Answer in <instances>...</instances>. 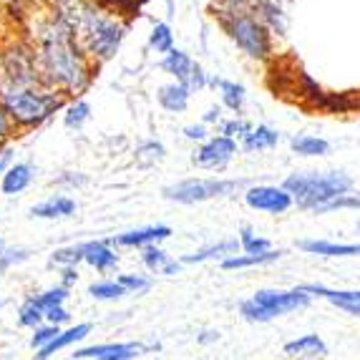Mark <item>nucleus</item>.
<instances>
[{"label":"nucleus","mask_w":360,"mask_h":360,"mask_svg":"<svg viewBox=\"0 0 360 360\" xmlns=\"http://www.w3.org/2000/svg\"><path fill=\"white\" fill-rule=\"evenodd\" d=\"M30 49L36 53L43 84L51 91L66 96V94H81L91 84V58L56 15L36 25Z\"/></svg>","instance_id":"nucleus-1"},{"label":"nucleus","mask_w":360,"mask_h":360,"mask_svg":"<svg viewBox=\"0 0 360 360\" xmlns=\"http://www.w3.org/2000/svg\"><path fill=\"white\" fill-rule=\"evenodd\" d=\"M53 15L91 60H108L119 51L127 25L94 0H56Z\"/></svg>","instance_id":"nucleus-2"},{"label":"nucleus","mask_w":360,"mask_h":360,"mask_svg":"<svg viewBox=\"0 0 360 360\" xmlns=\"http://www.w3.org/2000/svg\"><path fill=\"white\" fill-rule=\"evenodd\" d=\"M285 189L290 192L292 202L302 212L318 214L325 205L333 199L353 194V179L342 172H302V174H290L285 179Z\"/></svg>","instance_id":"nucleus-3"},{"label":"nucleus","mask_w":360,"mask_h":360,"mask_svg":"<svg viewBox=\"0 0 360 360\" xmlns=\"http://www.w3.org/2000/svg\"><path fill=\"white\" fill-rule=\"evenodd\" d=\"M63 106V96L51 91L49 86H33V89H0V108L13 121V127L33 129Z\"/></svg>","instance_id":"nucleus-4"},{"label":"nucleus","mask_w":360,"mask_h":360,"mask_svg":"<svg viewBox=\"0 0 360 360\" xmlns=\"http://www.w3.org/2000/svg\"><path fill=\"white\" fill-rule=\"evenodd\" d=\"M312 302V297L302 288L292 290H275V288H264L250 297V300L240 302L242 318L250 320V323H270L275 318H283L288 312L305 310Z\"/></svg>","instance_id":"nucleus-5"},{"label":"nucleus","mask_w":360,"mask_h":360,"mask_svg":"<svg viewBox=\"0 0 360 360\" xmlns=\"http://www.w3.org/2000/svg\"><path fill=\"white\" fill-rule=\"evenodd\" d=\"M219 23L224 25V30L229 33L237 46L245 51L250 58H257L264 60L270 56V28L252 15L250 11H242V13H227V15H217Z\"/></svg>","instance_id":"nucleus-6"},{"label":"nucleus","mask_w":360,"mask_h":360,"mask_svg":"<svg viewBox=\"0 0 360 360\" xmlns=\"http://www.w3.org/2000/svg\"><path fill=\"white\" fill-rule=\"evenodd\" d=\"M240 186H245L242 179H184L179 184L167 186L164 197L176 205H199L217 197H229Z\"/></svg>","instance_id":"nucleus-7"},{"label":"nucleus","mask_w":360,"mask_h":360,"mask_svg":"<svg viewBox=\"0 0 360 360\" xmlns=\"http://www.w3.org/2000/svg\"><path fill=\"white\" fill-rule=\"evenodd\" d=\"M245 205L250 207V210L264 212V214H285L288 210H292L295 202L285 186L255 184V186H247Z\"/></svg>","instance_id":"nucleus-8"},{"label":"nucleus","mask_w":360,"mask_h":360,"mask_svg":"<svg viewBox=\"0 0 360 360\" xmlns=\"http://www.w3.org/2000/svg\"><path fill=\"white\" fill-rule=\"evenodd\" d=\"M234 156H237V141L219 134V136H210V141H205L194 151L192 162L199 169H222L232 162Z\"/></svg>","instance_id":"nucleus-9"},{"label":"nucleus","mask_w":360,"mask_h":360,"mask_svg":"<svg viewBox=\"0 0 360 360\" xmlns=\"http://www.w3.org/2000/svg\"><path fill=\"white\" fill-rule=\"evenodd\" d=\"M144 342H98L86 345L73 353V360H134L139 355H146Z\"/></svg>","instance_id":"nucleus-10"},{"label":"nucleus","mask_w":360,"mask_h":360,"mask_svg":"<svg viewBox=\"0 0 360 360\" xmlns=\"http://www.w3.org/2000/svg\"><path fill=\"white\" fill-rule=\"evenodd\" d=\"M169 237H172V227H167V224H149V227H139V229L114 234V237H111V245L144 250V247H151V245H162Z\"/></svg>","instance_id":"nucleus-11"},{"label":"nucleus","mask_w":360,"mask_h":360,"mask_svg":"<svg viewBox=\"0 0 360 360\" xmlns=\"http://www.w3.org/2000/svg\"><path fill=\"white\" fill-rule=\"evenodd\" d=\"M84 262L96 272H111L119 264V252L114 250L111 240L84 242Z\"/></svg>","instance_id":"nucleus-12"},{"label":"nucleus","mask_w":360,"mask_h":360,"mask_svg":"<svg viewBox=\"0 0 360 360\" xmlns=\"http://www.w3.org/2000/svg\"><path fill=\"white\" fill-rule=\"evenodd\" d=\"M302 252L315 257H360V242H330V240H300Z\"/></svg>","instance_id":"nucleus-13"},{"label":"nucleus","mask_w":360,"mask_h":360,"mask_svg":"<svg viewBox=\"0 0 360 360\" xmlns=\"http://www.w3.org/2000/svg\"><path fill=\"white\" fill-rule=\"evenodd\" d=\"M240 250V242L237 240H224V242H217V245H207V247H199L197 252L192 255H184L181 257V264H202V262H224L227 257H234Z\"/></svg>","instance_id":"nucleus-14"},{"label":"nucleus","mask_w":360,"mask_h":360,"mask_svg":"<svg viewBox=\"0 0 360 360\" xmlns=\"http://www.w3.org/2000/svg\"><path fill=\"white\" fill-rule=\"evenodd\" d=\"M285 355L290 358H307V360H320L328 355V345L320 335L315 333H307V335L295 338V340L285 342Z\"/></svg>","instance_id":"nucleus-15"},{"label":"nucleus","mask_w":360,"mask_h":360,"mask_svg":"<svg viewBox=\"0 0 360 360\" xmlns=\"http://www.w3.org/2000/svg\"><path fill=\"white\" fill-rule=\"evenodd\" d=\"M89 335H91V325L89 323H78V325H71V328H63V330H60V335L56 338L51 345H46L43 350H38L36 360H49L51 355H56L58 350L71 348V345H76V342L86 340Z\"/></svg>","instance_id":"nucleus-16"},{"label":"nucleus","mask_w":360,"mask_h":360,"mask_svg":"<svg viewBox=\"0 0 360 360\" xmlns=\"http://www.w3.org/2000/svg\"><path fill=\"white\" fill-rule=\"evenodd\" d=\"M71 214H76V202L63 194H56V197L43 199L41 205L30 207V217H38V219H63Z\"/></svg>","instance_id":"nucleus-17"},{"label":"nucleus","mask_w":360,"mask_h":360,"mask_svg":"<svg viewBox=\"0 0 360 360\" xmlns=\"http://www.w3.org/2000/svg\"><path fill=\"white\" fill-rule=\"evenodd\" d=\"M30 181H33V167L28 162H15L0 179V192L8 194V197H15V194L28 189Z\"/></svg>","instance_id":"nucleus-18"},{"label":"nucleus","mask_w":360,"mask_h":360,"mask_svg":"<svg viewBox=\"0 0 360 360\" xmlns=\"http://www.w3.org/2000/svg\"><path fill=\"white\" fill-rule=\"evenodd\" d=\"M189 96H192V89L186 84H179V81L159 89V103H162V108L169 111V114H181L189 106Z\"/></svg>","instance_id":"nucleus-19"},{"label":"nucleus","mask_w":360,"mask_h":360,"mask_svg":"<svg viewBox=\"0 0 360 360\" xmlns=\"http://www.w3.org/2000/svg\"><path fill=\"white\" fill-rule=\"evenodd\" d=\"M310 297H323V300L333 302L335 307L340 305H360V290H333V288H325V285H315V283H307L300 285Z\"/></svg>","instance_id":"nucleus-20"},{"label":"nucleus","mask_w":360,"mask_h":360,"mask_svg":"<svg viewBox=\"0 0 360 360\" xmlns=\"http://www.w3.org/2000/svg\"><path fill=\"white\" fill-rule=\"evenodd\" d=\"M283 257V250H270V252L262 255H234V257H227L224 262H219L222 270H250V267H262V264H272Z\"/></svg>","instance_id":"nucleus-21"},{"label":"nucleus","mask_w":360,"mask_h":360,"mask_svg":"<svg viewBox=\"0 0 360 360\" xmlns=\"http://www.w3.org/2000/svg\"><path fill=\"white\" fill-rule=\"evenodd\" d=\"M164 71L167 73H172V76L179 81V84H189V78H192V71H194V63L189 56L184 53V51H179V49H172L167 56H164Z\"/></svg>","instance_id":"nucleus-22"},{"label":"nucleus","mask_w":360,"mask_h":360,"mask_svg":"<svg viewBox=\"0 0 360 360\" xmlns=\"http://www.w3.org/2000/svg\"><path fill=\"white\" fill-rule=\"evenodd\" d=\"M280 144V131L270 129L267 124H259V127H252V131L242 139V149L245 151H267L272 146Z\"/></svg>","instance_id":"nucleus-23"},{"label":"nucleus","mask_w":360,"mask_h":360,"mask_svg":"<svg viewBox=\"0 0 360 360\" xmlns=\"http://www.w3.org/2000/svg\"><path fill=\"white\" fill-rule=\"evenodd\" d=\"M212 86H219V91H222V103L229 111L240 114L242 106H245V86L234 84V81H224V78H212Z\"/></svg>","instance_id":"nucleus-24"},{"label":"nucleus","mask_w":360,"mask_h":360,"mask_svg":"<svg viewBox=\"0 0 360 360\" xmlns=\"http://www.w3.org/2000/svg\"><path fill=\"white\" fill-rule=\"evenodd\" d=\"M237 242H240V250L245 255H262V252H270V250H275V247H272V242L267 240V237H262V234L255 232L250 224H245V227L240 229V237H237Z\"/></svg>","instance_id":"nucleus-25"},{"label":"nucleus","mask_w":360,"mask_h":360,"mask_svg":"<svg viewBox=\"0 0 360 360\" xmlns=\"http://www.w3.org/2000/svg\"><path fill=\"white\" fill-rule=\"evenodd\" d=\"M290 146H292L295 154H300V156H325V154H330V144H328L325 139H320V136H310V134H300V136H295L292 141H290Z\"/></svg>","instance_id":"nucleus-26"},{"label":"nucleus","mask_w":360,"mask_h":360,"mask_svg":"<svg viewBox=\"0 0 360 360\" xmlns=\"http://www.w3.org/2000/svg\"><path fill=\"white\" fill-rule=\"evenodd\" d=\"M43 323H46V312L36 305L33 295H30V297H25L23 305L18 307V325L20 328H30V330H36V328H41Z\"/></svg>","instance_id":"nucleus-27"},{"label":"nucleus","mask_w":360,"mask_h":360,"mask_svg":"<svg viewBox=\"0 0 360 360\" xmlns=\"http://www.w3.org/2000/svg\"><path fill=\"white\" fill-rule=\"evenodd\" d=\"M89 295L94 300H119L127 295V290L121 288L119 280H98L89 285Z\"/></svg>","instance_id":"nucleus-28"},{"label":"nucleus","mask_w":360,"mask_h":360,"mask_svg":"<svg viewBox=\"0 0 360 360\" xmlns=\"http://www.w3.org/2000/svg\"><path fill=\"white\" fill-rule=\"evenodd\" d=\"M68 295H71V290L66 288H51V290H43V292L33 295V300H36V305L41 307L43 312H49L53 310V307H63L68 300Z\"/></svg>","instance_id":"nucleus-29"},{"label":"nucleus","mask_w":360,"mask_h":360,"mask_svg":"<svg viewBox=\"0 0 360 360\" xmlns=\"http://www.w3.org/2000/svg\"><path fill=\"white\" fill-rule=\"evenodd\" d=\"M141 262H144V267L149 272H159V275H162L169 267V262H172V257H169L159 245H151L141 250Z\"/></svg>","instance_id":"nucleus-30"},{"label":"nucleus","mask_w":360,"mask_h":360,"mask_svg":"<svg viewBox=\"0 0 360 360\" xmlns=\"http://www.w3.org/2000/svg\"><path fill=\"white\" fill-rule=\"evenodd\" d=\"M89 119H91V106L84 98H76V101L66 108V114H63V124H66L68 129H81Z\"/></svg>","instance_id":"nucleus-31"},{"label":"nucleus","mask_w":360,"mask_h":360,"mask_svg":"<svg viewBox=\"0 0 360 360\" xmlns=\"http://www.w3.org/2000/svg\"><path fill=\"white\" fill-rule=\"evenodd\" d=\"M149 46L156 51V53H169L174 49V36H172V28L167 23H156L154 30L149 36Z\"/></svg>","instance_id":"nucleus-32"},{"label":"nucleus","mask_w":360,"mask_h":360,"mask_svg":"<svg viewBox=\"0 0 360 360\" xmlns=\"http://www.w3.org/2000/svg\"><path fill=\"white\" fill-rule=\"evenodd\" d=\"M53 259L58 264L60 270L63 267H78V264L84 262V245H68V247H60L53 252Z\"/></svg>","instance_id":"nucleus-33"},{"label":"nucleus","mask_w":360,"mask_h":360,"mask_svg":"<svg viewBox=\"0 0 360 360\" xmlns=\"http://www.w3.org/2000/svg\"><path fill=\"white\" fill-rule=\"evenodd\" d=\"M60 330H63V328H56V325L43 323L41 328H36V330H33V335H30V348L36 350V353H38V350H43L46 345H51V342L60 335Z\"/></svg>","instance_id":"nucleus-34"},{"label":"nucleus","mask_w":360,"mask_h":360,"mask_svg":"<svg viewBox=\"0 0 360 360\" xmlns=\"http://www.w3.org/2000/svg\"><path fill=\"white\" fill-rule=\"evenodd\" d=\"M116 280L121 283V288L127 290V295H144V292H149V288H151L149 277H146V275H134V272L119 275Z\"/></svg>","instance_id":"nucleus-35"},{"label":"nucleus","mask_w":360,"mask_h":360,"mask_svg":"<svg viewBox=\"0 0 360 360\" xmlns=\"http://www.w3.org/2000/svg\"><path fill=\"white\" fill-rule=\"evenodd\" d=\"M252 131V124L250 121H245V119H229V121H224L222 124V136H227V139H245L247 134Z\"/></svg>","instance_id":"nucleus-36"},{"label":"nucleus","mask_w":360,"mask_h":360,"mask_svg":"<svg viewBox=\"0 0 360 360\" xmlns=\"http://www.w3.org/2000/svg\"><path fill=\"white\" fill-rule=\"evenodd\" d=\"M340 210H360V194H345V197L333 199L330 205H325L323 210H318V214H330V212Z\"/></svg>","instance_id":"nucleus-37"},{"label":"nucleus","mask_w":360,"mask_h":360,"mask_svg":"<svg viewBox=\"0 0 360 360\" xmlns=\"http://www.w3.org/2000/svg\"><path fill=\"white\" fill-rule=\"evenodd\" d=\"M136 159L141 164H154L159 159H164V146L159 141H146L136 149Z\"/></svg>","instance_id":"nucleus-38"},{"label":"nucleus","mask_w":360,"mask_h":360,"mask_svg":"<svg viewBox=\"0 0 360 360\" xmlns=\"http://www.w3.org/2000/svg\"><path fill=\"white\" fill-rule=\"evenodd\" d=\"M255 0H219L217 3V13L214 15H227V13H242V11H250Z\"/></svg>","instance_id":"nucleus-39"},{"label":"nucleus","mask_w":360,"mask_h":360,"mask_svg":"<svg viewBox=\"0 0 360 360\" xmlns=\"http://www.w3.org/2000/svg\"><path fill=\"white\" fill-rule=\"evenodd\" d=\"M23 259H28L25 250H3V252H0V272H6L8 267L23 262Z\"/></svg>","instance_id":"nucleus-40"},{"label":"nucleus","mask_w":360,"mask_h":360,"mask_svg":"<svg viewBox=\"0 0 360 360\" xmlns=\"http://www.w3.org/2000/svg\"><path fill=\"white\" fill-rule=\"evenodd\" d=\"M68 320H71V315H68L66 305H63V307H53V310L46 312V323L56 325V328H63V325H66Z\"/></svg>","instance_id":"nucleus-41"},{"label":"nucleus","mask_w":360,"mask_h":360,"mask_svg":"<svg viewBox=\"0 0 360 360\" xmlns=\"http://www.w3.org/2000/svg\"><path fill=\"white\" fill-rule=\"evenodd\" d=\"M184 136L189 139V141H199V144L210 141V131H207L205 124H192V127H186L184 129Z\"/></svg>","instance_id":"nucleus-42"},{"label":"nucleus","mask_w":360,"mask_h":360,"mask_svg":"<svg viewBox=\"0 0 360 360\" xmlns=\"http://www.w3.org/2000/svg\"><path fill=\"white\" fill-rule=\"evenodd\" d=\"M78 283V267H63L60 270V288L71 290V285Z\"/></svg>","instance_id":"nucleus-43"},{"label":"nucleus","mask_w":360,"mask_h":360,"mask_svg":"<svg viewBox=\"0 0 360 360\" xmlns=\"http://www.w3.org/2000/svg\"><path fill=\"white\" fill-rule=\"evenodd\" d=\"M13 167V149L8 144H0V176Z\"/></svg>","instance_id":"nucleus-44"},{"label":"nucleus","mask_w":360,"mask_h":360,"mask_svg":"<svg viewBox=\"0 0 360 360\" xmlns=\"http://www.w3.org/2000/svg\"><path fill=\"white\" fill-rule=\"evenodd\" d=\"M11 131H13V121L8 119L6 111L0 108V144H6L8 136H11Z\"/></svg>","instance_id":"nucleus-45"},{"label":"nucleus","mask_w":360,"mask_h":360,"mask_svg":"<svg viewBox=\"0 0 360 360\" xmlns=\"http://www.w3.org/2000/svg\"><path fill=\"white\" fill-rule=\"evenodd\" d=\"M214 340H219V330H205L197 338L199 345H210V342H214Z\"/></svg>","instance_id":"nucleus-46"},{"label":"nucleus","mask_w":360,"mask_h":360,"mask_svg":"<svg viewBox=\"0 0 360 360\" xmlns=\"http://www.w3.org/2000/svg\"><path fill=\"white\" fill-rule=\"evenodd\" d=\"M222 119V111H219V108H210V111H207L205 114V119H202V124H217V121Z\"/></svg>","instance_id":"nucleus-47"},{"label":"nucleus","mask_w":360,"mask_h":360,"mask_svg":"<svg viewBox=\"0 0 360 360\" xmlns=\"http://www.w3.org/2000/svg\"><path fill=\"white\" fill-rule=\"evenodd\" d=\"M181 267H184V264H181V259H172V262H169V267L162 272V275L172 277V275H176V272H181Z\"/></svg>","instance_id":"nucleus-48"},{"label":"nucleus","mask_w":360,"mask_h":360,"mask_svg":"<svg viewBox=\"0 0 360 360\" xmlns=\"http://www.w3.org/2000/svg\"><path fill=\"white\" fill-rule=\"evenodd\" d=\"M340 310H345L353 318H360V305H340Z\"/></svg>","instance_id":"nucleus-49"},{"label":"nucleus","mask_w":360,"mask_h":360,"mask_svg":"<svg viewBox=\"0 0 360 360\" xmlns=\"http://www.w3.org/2000/svg\"><path fill=\"white\" fill-rule=\"evenodd\" d=\"M103 3H114V6H131V3H134V0H103Z\"/></svg>","instance_id":"nucleus-50"},{"label":"nucleus","mask_w":360,"mask_h":360,"mask_svg":"<svg viewBox=\"0 0 360 360\" xmlns=\"http://www.w3.org/2000/svg\"><path fill=\"white\" fill-rule=\"evenodd\" d=\"M3 250H6V242H3V237H0V252H3Z\"/></svg>","instance_id":"nucleus-51"}]
</instances>
